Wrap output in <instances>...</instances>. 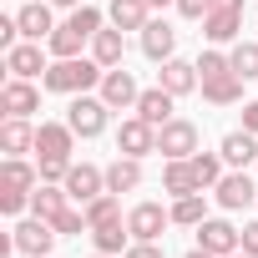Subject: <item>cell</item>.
<instances>
[{
  "label": "cell",
  "mask_w": 258,
  "mask_h": 258,
  "mask_svg": "<svg viewBox=\"0 0 258 258\" xmlns=\"http://www.w3.org/2000/svg\"><path fill=\"white\" fill-rule=\"evenodd\" d=\"M101 76H106V66H101V61H86V56H66V61L46 66L41 86H46V91H61V96H81V91L101 86Z\"/></svg>",
  "instance_id": "6da1fadb"
},
{
  "label": "cell",
  "mask_w": 258,
  "mask_h": 258,
  "mask_svg": "<svg viewBox=\"0 0 258 258\" xmlns=\"http://www.w3.org/2000/svg\"><path fill=\"white\" fill-rule=\"evenodd\" d=\"M106 111H111V106H106L101 96H86V91H81V96L66 106V121H71L76 137H101V132H106Z\"/></svg>",
  "instance_id": "7a4b0ae2"
},
{
  "label": "cell",
  "mask_w": 258,
  "mask_h": 258,
  "mask_svg": "<svg viewBox=\"0 0 258 258\" xmlns=\"http://www.w3.org/2000/svg\"><path fill=\"white\" fill-rule=\"evenodd\" d=\"M157 152L172 162V157H192L198 152V126L187 121V116H172V121H162L157 126Z\"/></svg>",
  "instance_id": "3957f363"
},
{
  "label": "cell",
  "mask_w": 258,
  "mask_h": 258,
  "mask_svg": "<svg viewBox=\"0 0 258 258\" xmlns=\"http://www.w3.org/2000/svg\"><path fill=\"white\" fill-rule=\"evenodd\" d=\"M167 223H172V208H162V203H137L132 213H126V228H132L137 243H157Z\"/></svg>",
  "instance_id": "277c9868"
},
{
  "label": "cell",
  "mask_w": 258,
  "mask_h": 258,
  "mask_svg": "<svg viewBox=\"0 0 258 258\" xmlns=\"http://www.w3.org/2000/svg\"><path fill=\"white\" fill-rule=\"evenodd\" d=\"M198 248H208L213 258H228V253L243 248V233L233 223H223V218H203L198 223Z\"/></svg>",
  "instance_id": "5b68a950"
},
{
  "label": "cell",
  "mask_w": 258,
  "mask_h": 258,
  "mask_svg": "<svg viewBox=\"0 0 258 258\" xmlns=\"http://www.w3.org/2000/svg\"><path fill=\"white\" fill-rule=\"evenodd\" d=\"M116 152H121V157H147V152H157V126L142 121V116H126L121 132H116Z\"/></svg>",
  "instance_id": "8992f818"
},
{
  "label": "cell",
  "mask_w": 258,
  "mask_h": 258,
  "mask_svg": "<svg viewBox=\"0 0 258 258\" xmlns=\"http://www.w3.org/2000/svg\"><path fill=\"white\" fill-rule=\"evenodd\" d=\"M61 187L86 208L91 198H101V192H106V172H101V167H91V162H71V172H66V182H61Z\"/></svg>",
  "instance_id": "52a82bcc"
},
{
  "label": "cell",
  "mask_w": 258,
  "mask_h": 258,
  "mask_svg": "<svg viewBox=\"0 0 258 258\" xmlns=\"http://www.w3.org/2000/svg\"><path fill=\"white\" fill-rule=\"evenodd\" d=\"M11 233H16V248L31 253V258H46L51 243H56V223H46V218H26V223H16Z\"/></svg>",
  "instance_id": "ba28073f"
},
{
  "label": "cell",
  "mask_w": 258,
  "mask_h": 258,
  "mask_svg": "<svg viewBox=\"0 0 258 258\" xmlns=\"http://www.w3.org/2000/svg\"><path fill=\"white\" fill-rule=\"evenodd\" d=\"M137 96H142V91H137V76L126 71V66H111V71L101 76V101H106L111 111H116V106H121V111L137 106Z\"/></svg>",
  "instance_id": "9c48e42d"
},
{
  "label": "cell",
  "mask_w": 258,
  "mask_h": 258,
  "mask_svg": "<svg viewBox=\"0 0 258 258\" xmlns=\"http://www.w3.org/2000/svg\"><path fill=\"white\" fill-rule=\"evenodd\" d=\"M6 71H11V76H21V81H31V76H46L41 41H21V46H11V51H6Z\"/></svg>",
  "instance_id": "30bf717a"
},
{
  "label": "cell",
  "mask_w": 258,
  "mask_h": 258,
  "mask_svg": "<svg viewBox=\"0 0 258 258\" xmlns=\"http://www.w3.org/2000/svg\"><path fill=\"white\" fill-rule=\"evenodd\" d=\"M71 142H76L71 121H41L36 126V152L41 157H71Z\"/></svg>",
  "instance_id": "8fae6325"
},
{
  "label": "cell",
  "mask_w": 258,
  "mask_h": 258,
  "mask_svg": "<svg viewBox=\"0 0 258 258\" xmlns=\"http://www.w3.org/2000/svg\"><path fill=\"white\" fill-rule=\"evenodd\" d=\"M36 106H41V91H36L31 81L11 76V81H6V91H0V111H6V116H31Z\"/></svg>",
  "instance_id": "7c38bea8"
},
{
  "label": "cell",
  "mask_w": 258,
  "mask_h": 258,
  "mask_svg": "<svg viewBox=\"0 0 258 258\" xmlns=\"http://www.w3.org/2000/svg\"><path fill=\"white\" fill-rule=\"evenodd\" d=\"M157 86H162V91H172V96H187V91H192V86H203V81H198V66H192V61H177V56H172V61H162Z\"/></svg>",
  "instance_id": "4fadbf2b"
},
{
  "label": "cell",
  "mask_w": 258,
  "mask_h": 258,
  "mask_svg": "<svg viewBox=\"0 0 258 258\" xmlns=\"http://www.w3.org/2000/svg\"><path fill=\"white\" fill-rule=\"evenodd\" d=\"M218 203L223 208H248V203H258V187H253V177L248 172H223V182H218Z\"/></svg>",
  "instance_id": "5bb4252c"
},
{
  "label": "cell",
  "mask_w": 258,
  "mask_h": 258,
  "mask_svg": "<svg viewBox=\"0 0 258 258\" xmlns=\"http://www.w3.org/2000/svg\"><path fill=\"white\" fill-rule=\"evenodd\" d=\"M142 187V157H116L111 167H106V192H137Z\"/></svg>",
  "instance_id": "9a60e30c"
},
{
  "label": "cell",
  "mask_w": 258,
  "mask_h": 258,
  "mask_svg": "<svg viewBox=\"0 0 258 258\" xmlns=\"http://www.w3.org/2000/svg\"><path fill=\"white\" fill-rule=\"evenodd\" d=\"M31 147H36V126H31L26 116H6V126H0V152L21 157V152H31Z\"/></svg>",
  "instance_id": "2e32d148"
},
{
  "label": "cell",
  "mask_w": 258,
  "mask_h": 258,
  "mask_svg": "<svg viewBox=\"0 0 258 258\" xmlns=\"http://www.w3.org/2000/svg\"><path fill=\"white\" fill-rule=\"evenodd\" d=\"M223 162L228 167H248V162H258V132H228L223 137Z\"/></svg>",
  "instance_id": "e0dca14e"
},
{
  "label": "cell",
  "mask_w": 258,
  "mask_h": 258,
  "mask_svg": "<svg viewBox=\"0 0 258 258\" xmlns=\"http://www.w3.org/2000/svg\"><path fill=\"white\" fill-rule=\"evenodd\" d=\"M238 31H243V11H208V16H203V36H208L213 46L238 41Z\"/></svg>",
  "instance_id": "ac0fdd59"
},
{
  "label": "cell",
  "mask_w": 258,
  "mask_h": 258,
  "mask_svg": "<svg viewBox=\"0 0 258 258\" xmlns=\"http://www.w3.org/2000/svg\"><path fill=\"white\" fill-rule=\"evenodd\" d=\"M172 46H177V31H172L167 21H147V26H142V51H147L152 61H172Z\"/></svg>",
  "instance_id": "d6986e66"
},
{
  "label": "cell",
  "mask_w": 258,
  "mask_h": 258,
  "mask_svg": "<svg viewBox=\"0 0 258 258\" xmlns=\"http://www.w3.org/2000/svg\"><path fill=\"white\" fill-rule=\"evenodd\" d=\"M172 101H177L172 91H162V86H152V91H142V96H137V106H132V111H137L142 121H152V126H162V121H172Z\"/></svg>",
  "instance_id": "ffe728a7"
},
{
  "label": "cell",
  "mask_w": 258,
  "mask_h": 258,
  "mask_svg": "<svg viewBox=\"0 0 258 258\" xmlns=\"http://www.w3.org/2000/svg\"><path fill=\"white\" fill-rule=\"evenodd\" d=\"M203 96H208L213 106H233V101H243V76H238V71L208 76V81H203Z\"/></svg>",
  "instance_id": "44dd1931"
},
{
  "label": "cell",
  "mask_w": 258,
  "mask_h": 258,
  "mask_svg": "<svg viewBox=\"0 0 258 258\" xmlns=\"http://www.w3.org/2000/svg\"><path fill=\"white\" fill-rule=\"evenodd\" d=\"M162 187H167L172 198H187V192H203V187H198V172H192V162H187V157H172V162L162 167Z\"/></svg>",
  "instance_id": "7402d4cb"
},
{
  "label": "cell",
  "mask_w": 258,
  "mask_h": 258,
  "mask_svg": "<svg viewBox=\"0 0 258 258\" xmlns=\"http://www.w3.org/2000/svg\"><path fill=\"white\" fill-rule=\"evenodd\" d=\"M66 198H71L66 187H56V182H41V187L31 192V213H36V218H46V223H56V218L66 213Z\"/></svg>",
  "instance_id": "603a6c76"
},
{
  "label": "cell",
  "mask_w": 258,
  "mask_h": 258,
  "mask_svg": "<svg viewBox=\"0 0 258 258\" xmlns=\"http://www.w3.org/2000/svg\"><path fill=\"white\" fill-rule=\"evenodd\" d=\"M91 243H96V253H111V258H116V253L132 248L137 238H132V228L116 218V223H106V228H91Z\"/></svg>",
  "instance_id": "cb8c5ba5"
},
{
  "label": "cell",
  "mask_w": 258,
  "mask_h": 258,
  "mask_svg": "<svg viewBox=\"0 0 258 258\" xmlns=\"http://www.w3.org/2000/svg\"><path fill=\"white\" fill-rule=\"evenodd\" d=\"M86 41H91V36H86V31H76L71 21H66V26H56V31L46 36V46H51V56H56V61H66V56H81V46H86Z\"/></svg>",
  "instance_id": "d4e9b609"
},
{
  "label": "cell",
  "mask_w": 258,
  "mask_h": 258,
  "mask_svg": "<svg viewBox=\"0 0 258 258\" xmlns=\"http://www.w3.org/2000/svg\"><path fill=\"white\" fill-rule=\"evenodd\" d=\"M121 56H126L121 31H96V36H91V61H101V66L111 71V66H121Z\"/></svg>",
  "instance_id": "484cf974"
},
{
  "label": "cell",
  "mask_w": 258,
  "mask_h": 258,
  "mask_svg": "<svg viewBox=\"0 0 258 258\" xmlns=\"http://www.w3.org/2000/svg\"><path fill=\"white\" fill-rule=\"evenodd\" d=\"M147 0H111V26L116 31H142L147 26Z\"/></svg>",
  "instance_id": "4316f807"
},
{
  "label": "cell",
  "mask_w": 258,
  "mask_h": 258,
  "mask_svg": "<svg viewBox=\"0 0 258 258\" xmlns=\"http://www.w3.org/2000/svg\"><path fill=\"white\" fill-rule=\"evenodd\" d=\"M16 26H21V36H26V41H41V36H51V31H56V26H51V11H46V6H36V0H31V6H21Z\"/></svg>",
  "instance_id": "83f0119b"
},
{
  "label": "cell",
  "mask_w": 258,
  "mask_h": 258,
  "mask_svg": "<svg viewBox=\"0 0 258 258\" xmlns=\"http://www.w3.org/2000/svg\"><path fill=\"white\" fill-rule=\"evenodd\" d=\"M0 182H6V187H21V192H36V187H41V167H31V162L11 157V162H6V172H0Z\"/></svg>",
  "instance_id": "f1b7e54d"
},
{
  "label": "cell",
  "mask_w": 258,
  "mask_h": 258,
  "mask_svg": "<svg viewBox=\"0 0 258 258\" xmlns=\"http://www.w3.org/2000/svg\"><path fill=\"white\" fill-rule=\"evenodd\" d=\"M187 162L198 172V187H218L223 182V152H192Z\"/></svg>",
  "instance_id": "f546056e"
},
{
  "label": "cell",
  "mask_w": 258,
  "mask_h": 258,
  "mask_svg": "<svg viewBox=\"0 0 258 258\" xmlns=\"http://www.w3.org/2000/svg\"><path fill=\"white\" fill-rule=\"evenodd\" d=\"M203 218H208V203H203V192L172 198V223H182V228H198Z\"/></svg>",
  "instance_id": "4dcf8cb0"
},
{
  "label": "cell",
  "mask_w": 258,
  "mask_h": 258,
  "mask_svg": "<svg viewBox=\"0 0 258 258\" xmlns=\"http://www.w3.org/2000/svg\"><path fill=\"white\" fill-rule=\"evenodd\" d=\"M116 218H121L116 192H101V198H91V203H86V223H91V228H106V223H116Z\"/></svg>",
  "instance_id": "1f68e13d"
},
{
  "label": "cell",
  "mask_w": 258,
  "mask_h": 258,
  "mask_svg": "<svg viewBox=\"0 0 258 258\" xmlns=\"http://www.w3.org/2000/svg\"><path fill=\"white\" fill-rule=\"evenodd\" d=\"M228 61H233V71H238L243 81H258V41H238V46L228 51Z\"/></svg>",
  "instance_id": "d6a6232c"
},
{
  "label": "cell",
  "mask_w": 258,
  "mask_h": 258,
  "mask_svg": "<svg viewBox=\"0 0 258 258\" xmlns=\"http://www.w3.org/2000/svg\"><path fill=\"white\" fill-rule=\"evenodd\" d=\"M223 71H233V61H228L223 51H203V56H198V81H208V76H223Z\"/></svg>",
  "instance_id": "836d02e7"
},
{
  "label": "cell",
  "mask_w": 258,
  "mask_h": 258,
  "mask_svg": "<svg viewBox=\"0 0 258 258\" xmlns=\"http://www.w3.org/2000/svg\"><path fill=\"white\" fill-rule=\"evenodd\" d=\"M31 208V192H21V187H6V182H0V213H26Z\"/></svg>",
  "instance_id": "e575fe53"
},
{
  "label": "cell",
  "mask_w": 258,
  "mask_h": 258,
  "mask_svg": "<svg viewBox=\"0 0 258 258\" xmlns=\"http://www.w3.org/2000/svg\"><path fill=\"white\" fill-rule=\"evenodd\" d=\"M71 157H41V182H66Z\"/></svg>",
  "instance_id": "d590c367"
},
{
  "label": "cell",
  "mask_w": 258,
  "mask_h": 258,
  "mask_svg": "<svg viewBox=\"0 0 258 258\" xmlns=\"http://www.w3.org/2000/svg\"><path fill=\"white\" fill-rule=\"evenodd\" d=\"M208 6H213V0H177V11H182L187 21H203V16H208Z\"/></svg>",
  "instance_id": "8d00e7d4"
},
{
  "label": "cell",
  "mask_w": 258,
  "mask_h": 258,
  "mask_svg": "<svg viewBox=\"0 0 258 258\" xmlns=\"http://www.w3.org/2000/svg\"><path fill=\"white\" fill-rule=\"evenodd\" d=\"M121 258H167V253H162L157 243H132V248H126Z\"/></svg>",
  "instance_id": "74e56055"
},
{
  "label": "cell",
  "mask_w": 258,
  "mask_h": 258,
  "mask_svg": "<svg viewBox=\"0 0 258 258\" xmlns=\"http://www.w3.org/2000/svg\"><path fill=\"white\" fill-rule=\"evenodd\" d=\"M243 253L258 258V223H243Z\"/></svg>",
  "instance_id": "f35d334b"
},
{
  "label": "cell",
  "mask_w": 258,
  "mask_h": 258,
  "mask_svg": "<svg viewBox=\"0 0 258 258\" xmlns=\"http://www.w3.org/2000/svg\"><path fill=\"white\" fill-rule=\"evenodd\" d=\"M243 126H248V132H258V101L243 106Z\"/></svg>",
  "instance_id": "ab89813d"
},
{
  "label": "cell",
  "mask_w": 258,
  "mask_h": 258,
  "mask_svg": "<svg viewBox=\"0 0 258 258\" xmlns=\"http://www.w3.org/2000/svg\"><path fill=\"white\" fill-rule=\"evenodd\" d=\"M208 11H243V0H213Z\"/></svg>",
  "instance_id": "60d3db41"
},
{
  "label": "cell",
  "mask_w": 258,
  "mask_h": 258,
  "mask_svg": "<svg viewBox=\"0 0 258 258\" xmlns=\"http://www.w3.org/2000/svg\"><path fill=\"white\" fill-rule=\"evenodd\" d=\"M187 258H213V253H208V248H192V253H187Z\"/></svg>",
  "instance_id": "b9f144b4"
},
{
  "label": "cell",
  "mask_w": 258,
  "mask_h": 258,
  "mask_svg": "<svg viewBox=\"0 0 258 258\" xmlns=\"http://www.w3.org/2000/svg\"><path fill=\"white\" fill-rule=\"evenodd\" d=\"M147 6H157V11H162V6H177V0H147Z\"/></svg>",
  "instance_id": "7bdbcfd3"
},
{
  "label": "cell",
  "mask_w": 258,
  "mask_h": 258,
  "mask_svg": "<svg viewBox=\"0 0 258 258\" xmlns=\"http://www.w3.org/2000/svg\"><path fill=\"white\" fill-rule=\"evenodd\" d=\"M228 258H253V253H243V248H238V253H228Z\"/></svg>",
  "instance_id": "ee69618b"
},
{
  "label": "cell",
  "mask_w": 258,
  "mask_h": 258,
  "mask_svg": "<svg viewBox=\"0 0 258 258\" xmlns=\"http://www.w3.org/2000/svg\"><path fill=\"white\" fill-rule=\"evenodd\" d=\"M56 6H81V0H56Z\"/></svg>",
  "instance_id": "f6af8a7d"
},
{
  "label": "cell",
  "mask_w": 258,
  "mask_h": 258,
  "mask_svg": "<svg viewBox=\"0 0 258 258\" xmlns=\"http://www.w3.org/2000/svg\"><path fill=\"white\" fill-rule=\"evenodd\" d=\"M91 258H111V253H91Z\"/></svg>",
  "instance_id": "bcb514c9"
},
{
  "label": "cell",
  "mask_w": 258,
  "mask_h": 258,
  "mask_svg": "<svg viewBox=\"0 0 258 258\" xmlns=\"http://www.w3.org/2000/svg\"><path fill=\"white\" fill-rule=\"evenodd\" d=\"M46 258H51V253H46Z\"/></svg>",
  "instance_id": "7dc6e473"
},
{
  "label": "cell",
  "mask_w": 258,
  "mask_h": 258,
  "mask_svg": "<svg viewBox=\"0 0 258 258\" xmlns=\"http://www.w3.org/2000/svg\"><path fill=\"white\" fill-rule=\"evenodd\" d=\"M253 208H258V203H253Z\"/></svg>",
  "instance_id": "c3c4849f"
}]
</instances>
